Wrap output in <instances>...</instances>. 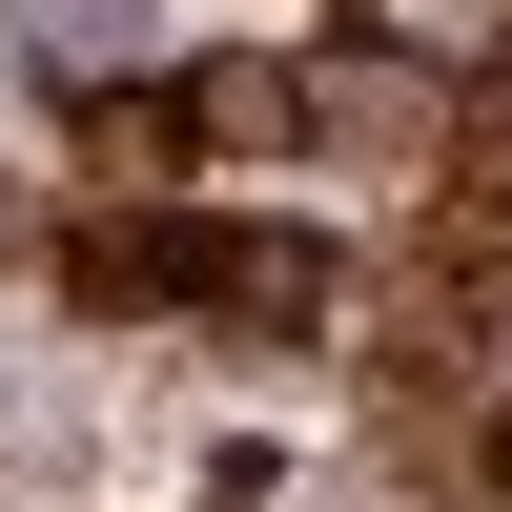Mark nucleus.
Here are the masks:
<instances>
[{
    "instance_id": "f257e3e1",
    "label": "nucleus",
    "mask_w": 512,
    "mask_h": 512,
    "mask_svg": "<svg viewBox=\"0 0 512 512\" xmlns=\"http://www.w3.org/2000/svg\"><path fill=\"white\" fill-rule=\"evenodd\" d=\"M185 144L287 164V144H328V103H308V62H205V82H185Z\"/></svg>"
},
{
    "instance_id": "f03ea898",
    "label": "nucleus",
    "mask_w": 512,
    "mask_h": 512,
    "mask_svg": "<svg viewBox=\"0 0 512 512\" xmlns=\"http://www.w3.org/2000/svg\"><path fill=\"white\" fill-rule=\"evenodd\" d=\"M62 287L82 308H205V226H82Z\"/></svg>"
},
{
    "instance_id": "7ed1b4c3",
    "label": "nucleus",
    "mask_w": 512,
    "mask_h": 512,
    "mask_svg": "<svg viewBox=\"0 0 512 512\" xmlns=\"http://www.w3.org/2000/svg\"><path fill=\"white\" fill-rule=\"evenodd\" d=\"M205 308H226V328H328V267L287 226H205Z\"/></svg>"
}]
</instances>
